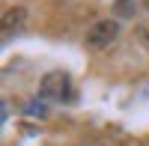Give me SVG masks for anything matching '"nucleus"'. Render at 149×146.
<instances>
[{
	"mask_svg": "<svg viewBox=\"0 0 149 146\" xmlns=\"http://www.w3.org/2000/svg\"><path fill=\"white\" fill-rule=\"evenodd\" d=\"M119 39V21L113 18H102V21H95L90 30H86L84 36V45L90 48V51H107L110 45H113Z\"/></svg>",
	"mask_w": 149,
	"mask_h": 146,
	"instance_id": "1",
	"label": "nucleus"
},
{
	"mask_svg": "<svg viewBox=\"0 0 149 146\" xmlns=\"http://www.w3.org/2000/svg\"><path fill=\"white\" fill-rule=\"evenodd\" d=\"M24 24H27V9H24V6H9L3 12V21H0V33H3V39L21 33Z\"/></svg>",
	"mask_w": 149,
	"mask_h": 146,
	"instance_id": "3",
	"label": "nucleus"
},
{
	"mask_svg": "<svg viewBox=\"0 0 149 146\" xmlns=\"http://www.w3.org/2000/svg\"><path fill=\"white\" fill-rule=\"evenodd\" d=\"M137 42H143L149 48V24H140V27H137Z\"/></svg>",
	"mask_w": 149,
	"mask_h": 146,
	"instance_id": "4",
	"label": "nucleus"
},
{
	"mask_svg": "<svg viewBox=\"0 0 149 146\" xmlns=\"http://www.w3.org/2000/svg\"><path fill=\"white\" fill-rule=\"evenodd\" d=\"M143 6H146V9H149V0H143Z\"/></svg>",
	"mask_w": 149,
	"mask_h": 146,
	"instance_id": "5",
	"label": "nucleus"
},
{
	"mask_svg": "<svg viewBox=\"0 0 149 146\" xmlns=\"http://www.w3.org/2000/svg\"><path fill=\"white\" fill-rule=\"evenodd\" d=\"M39 92L45 95V99L66 102V99H72V81H69V75H66V72H48V75L42 78Z\"/></svg>",
	"mask_w": 149,
	"mask_h": 146,
	"instance_id": "2",
	"label": "nucleus"
},
{
	"mask_svg": "<svg viewBox=\"0 0 149 146\" xmlns=\"http://www.w3.org/2000/svg\"><path fill=\"white\" fill-rule=\"evenodd\" d=\"M119 3H128V0H119Z\"/></svg>",
	"mask_w": 149,
	"mask_h": 146,
	"instance_id": "6",
	"label": "nucleus"
}]
</instances>
